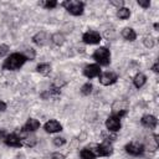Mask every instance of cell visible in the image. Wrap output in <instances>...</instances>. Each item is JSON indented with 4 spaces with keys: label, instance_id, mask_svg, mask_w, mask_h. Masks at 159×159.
<instances>
[{
    "label": "cell",
    "instance_id": "6da1fadb",
    "mask_svg": "<svg viewBox=\"0 0 159 159\" xmlns=\"http://www.w3.org/2000/svg\"><path fill=\"white\" fill-rule=\"evenodd\" d=\"M26 57L20 53V52H14L11 53L10 56L6 57V60L4 61L2 63V70H6V71H16L19 70L20 67L24 66V63L26 62Z\"/></svg>",
    "mask_w": 159,
    "mask_h": 159
},
{
    "label": "cell",
    "instance_id": "7a4b0ae2",
    "mask_svg": "<svg viewBox=\"0 0 159 159\" xmlns=\"http://www.w3.org/2000/svg\"><path fill=\"white\" fill-rule=\"evenodd\" d=\"M61 5L73 16H80L83 14L84 10V2L78 1V0H66L61 2Z\"/></svg>",
    "mask_w": 159,
    "mask_h": 159
},
{
    "label": "cell",
    "instance_id": "3957f363",
    "mask_svg": "<svg viewBox=\"0 0 159 159\" xmlns=\"http://www.w3.org/2000/svg\"><path fill=\"white\" fill-rule=\"evenodd\" d=\"M92 57L98 63V66L99 65L101 66H108L111 63V52H109V50L107 47H103V46L102 47H98L93 52Z\"/></svg>",
    "mask_w": 159,
    "mask_h": 159
},
{
    "label": "cell",
    "instance_id": "277c9868",
    "mask_svg": "<svg viewBox=\"0 0 159 159\" xmlns=\"http://www.w3.org/2000/svg\"><path fill=\"white\" fill-rule=\"evenodd\" d=\"M124 149H125V152H127L128 154H130V155H133V157H139V155H142V154L144 153V150H145V149H144V145L140 144V143H137V142H132V143L125 144Z\"/></svg>",
    "mask_w": 159,
    "mask_h": 159
},
{
    "label": "cell",
    "instance_id": "5b68a950",
    "mask_svg": "<svg viewBox=\"0 0 159 159\" xmlns=\"http://www.w3.org/2000/svg\"><path fill=\"white\" fill-rule=\"evenodd\" d=\"M82 41L87 45H97L101 42V35L97 31L89 30L82 35Z\"/></svg>",
    "mask_w": 159,
    "mask_h": 159
},
{
    "label": "cell",
    "instance_id": "8992f818",
    "mask_svg": "<svg viewBox=\"0 0 159 159\" xmlns=\"http://www.w3.org/2000/svg\"><path fill=\"white\" fill-rule=\"evenodd\" d=\"M113 153V147L109 142H103L99 145H96V155L98 157H109Z\"/></svg>",
    "mask_w": 159,
    "mask_h": 159
},
{
    "label": "cell",
    "instance_id": "52a82bcc",
    "mask_svg": "<svg viewBox=\"0 0 159 159\" xmlns=\"http://www.w3.org/2000/svg\"><path fill=\"white\" fill-rule=\"evenodd\" d=\"M106 128L108 129V132H112V133L118 132L120 129V119L118 117H116L114 114L109 116L106 119Z\"/></svg>",
    "mask_w": 159,
    "mask_h": 159
},
{
    "label": "cell",
    "instance_id": "ba28073f",
    "mask_svg": "<svg viewBox=\"0 0 159 159\" xmlns=\"http://www.w3.org/2000/svg\"><path fill=\"white\" fill-rule=\"evenodd\" d=\"M83 75L87 77V78H94V77H99L101 75V68L97 63H91V65H87L84 66L83 68Z\"/></svg>",
    "mask_w": 159,
    "mask_h": 159
},
{
    "label": "cell",
    "instance_id": "9c48e42d",
    "mask_svg": "<svg viewBox=\"0 0 159 159\" xmlns=\"http://www.w3.org/2000/svg\"><path fill=\"white\" fill-rule=\"evenodd\" d=\"M117 80H118L117 73L111 72V71H108V72H104V73H101V75H99V82H101L103 86H111V84L116 83V82H117Z\"/></svg>",
    "mask_w": 159,
    "mask_h": 159
},
{
    "label": "cell",
    "instance_id": "30bf717a",
    "mask_svg": "<svg viewBox=\"0 0 159 159\" xmlns=\"http://www.w3.org/2000/svg\"><path fill=\"white\" fill-rule=\"evenodd\" d=\"M43 129H45V132L52 134V133H58V132H61V130H62V125H61V123L57 122L56 119H51V120H48V122L45 123Z\"/></svg>",
    "mask_w": 159,
    "mask_h": 159
},
{
    "label": "cell",
    "instance_id": "8fae6325",
    "mask_svg": "<svg viewBox=\"0 0 159 159\" xmlns=\"http://www.w3.org/2000/svg\"><path fill=\"white\" fill-rule=\"evenodd\" d=\"M4 143L9 147H14V148H20L22 145V142L20 139V137L15 133H11V134H7L6 138L4 139Z\"/></svg>",
    "mask_w": 159,
    "mask_h": 159
},
{
    "label": "cell",
    "instance_id": "7c38bea8",
    "mask_svg": "<svg viewBox=\"0 0 159 159\" xmlns=\"http://www.w3.org/2000/svg\"><path fill=\"white\" fill-rule=\"evenodd\" d=\"M140 123H142V125H144L145 128L154 129V128L157 127V124H158V119H157L154 116H152V114H145V116L142 117Z\"/></svg>",
    "mask_w": 159,
    "mask_h": 159
},
{
    "label": "cell",
    "instance_id": "4fadbf2b",
    "mask_svg": "<svg viewBox=\"0 0 159 159\" xmlns=\"http://www.w3.org/2000/svg\"><path fill=\"white\" fill-rule=\"evenodd\" d=\"M39 128H40V122L35 118H29L21 129L24 132H36Z\"/></svg>",
    "mask_w": 159,
    "mask_h": 159
},
{
    "label": "cell",
    "instance_id": "5bb4252c",
    "mask_svg": "<svg viewBox=\"0 0 159 159\" xmlns=\"http://www.w3.org/2000/svg\"><path fill=\"white\" fill-rule=\"evenodd\" d=\"M32 41H34V43L37 45V46H43V45L47 42V35H46V32H43V31L37 32V34L32 37Z\"/></svg>",
    "mask_w": 159,
    "mask_h": 159
},
{
    "label": "cell",
    "instance_id": "9a60e30c",
    "mask_svg": "<svg viewBox=\"0 0 159 159\" xmlns=\"http://www.w3.org/2000/svg\"><path fill=\"white\" fill-rule=\"evenodd\" d=\"M122 37L127 41H134L137 39V34L132 27H124L122 30Z\"/></svg>",
    "mask_w": 159,
    "mask_h": 159
},
{
    "label": "cell",
    "instance_id": "2e32d148",
    "mask_svg": "<svg viewBox=\"0 0 159 159\" xmlns=\"http://www.w3.org/2000/svg\"><path fill=\"white\" fill-rule=\"evenodd\" d=\"M145 82H147V76L144 75V73H137L134 77H133V84L137 87V88H140V87H143L144 84H145Z\"/></svg>",
    "mask_w": 159,
    "mask_h": 159
},
{
    "label": "cell",
    "instance_id": "e0dca14e",
    "mask_svg": "<svg viewBox=\"0 0 159 159\" xmlns=\"http://www.w3.org/2000/svg\"><path fill=\"white\" fill-rule=\"evenodd\" d=\"M36 71L42 76H48L51 72V66L48 63H40L36 66Z\"/></svg>",
    "mask_w": 159,
    "mask_h": 159
},
{
    "label": "cell",
    "instance_id": "ac0fdd59",
    "mask_svg": "<svg viewBox=\"0 0 159 159\" xmlns=\"http://www.w3.org/2000/svg\"><path fill=\"white\" fill-rule=\"evenodd\" d=\"M80 155H81V159H96V153L89 148H83Z\"/></svg>",
    "mask_w": 159,
    "mask_h": 159
},
{
    "label": "cell",
    "instance_id": "d6986e66",
    "mask_svg": "<svg viewBox=\"0 0 159 159\" xmlns=\"http://www.w3.org/2000/svg\"><path fill=\"white\" fill-rule=\"evenodd\" d=\"M117 16L122 20H127L130 16V10L127 9V7H119L118 11H117Z\"/></svg>",
    "mask_w": 159,
    "mask_h": 159
},
{
    "label": "cell",
    "instance_id": "ffe728a7",
    "mask_svg": "<svg viewBox=\"0 0 159 159\" xmlns=\"http://www.w3.org/2000/svg\"><path fill=\"white\" fill-rule=\"evenodd\" d=\"M22 144H25L26 147H34L36 144V138L34 135H24L21 138Z\"/></svg>",
    "mask_w": 159,
    "mask_h": 159
},
{
    "label": "cell",
    "instance_id": "44dd1931",
    "mask_svg": "<svg viewBox=\"0 0 159 159\" xmlns=\"http://www.w3.org/2000/svg\"><path fill=\"white\" fill-rule=\"evenodd\" d=\"M51 41H52L55 45L61 46V45H63V42H65V36H63L62 34H60V32L53 34L52 37H51Z\"/></svg>",
    "mask_w": 159,
    "mask_h": 159
},
{
    "label": "cell",
    "instance_id": "7402d4cb",
    "mask_svg": "<svg viewBox=\"0 0 159 159\" xmlns=\"http://www.w3.org/2000/svg\"><path fill=\"white\" fill-rule=\"evenodd\" d=\"M40 4V6H42V7H45V9H55L58 4H57V1H55V0H46V1H40L39 2Z\"/></svg>",
    "mask_w": 159,
    "mask_h": 159
},
{
    "label": "cell",
    "instance_id": "603a6c76",
    "mask_svg": "<svg viewBox=\"0 0 159 159\" xmlns=\"http://www.w3.org/2000/svg\"><path fill=\"white\" fill-rule=\"evenodd\" d=\"M92 88H93V86H92L89 82H87V83H84V84L81 87V93H82L83 96H88V94L92 93Z\"/></svg>",
    "mask_w": 159,
    "mask_h": 159
},
{
    "label": "cell",
    "instance_id": "cb8c5ba5",
    "mask_svg": "<svg viewBox=\"0 0 159 159\" xmlns=\"http://www.w3.org/2000/svg\"><path fill=\"white\" fill-rule=\"evenodd\" d=\"M22 55L26 57V60L32 61V60L35 58V56H36V52H35V50H34V48H26V50L22 52Z\"/></svg>",
    "mask_w": 159,
    "mask_h": 159
},
{
    "label": "cell",
    "instance_id": "d4e9b609",
    "mask_svg": "<svg viewBox=\"0 0 159 159\" xmlns=\"http://www.w3.org/2000/svg\"><path fill=\"white\" fill-rule=\"evenodd\" d=\"M143 43H144V46L145 47H149V48H152L153 46H154V39L153 37H149V36H147V37H144V40H143Z\"/></svg>",
    "mask_w": 159,
    "mask_h": 159
},
{
    "label": "cell",
    "instance_id": "484cf974",
    "mask_svg": "<svg viewBox=\"0 0 159 159\" xmlns=\"http://www.w3.org/2000/svg\"><path fill=\"white\" fill-rule=\"evenodd\" d=\"M52 142H53V144H55L56 147H62L63 144H66V139L62 138V137H55Z\"/></svg>",
    "mask_w": 159,
    "mask_h": 159
},
{
    "label": "cell",
    "instance_id": "4316f807",
    "mask_svg": "<svg viewBox=\"0 0 159 159\" xmlns=\"http://www.w3.org/2000/svg\"><path fill=\"white\" fill-rule=\"evenodd\" d=\"M138 5L142 6L143 9H148L150 6V1L149 0H138Z\"/></svg>",
    "mask_w": 159,
    "mask_h": 159
},
{
    "label": "cell",
    "instance_id": "83f0119b",
    "mask_svg": "<svg viewBox=\"0 0 159 159\" xmlns=\"http://www.w3.org/2000/svg\"><path fill=\"white\" fill-rule=\"evenodd\" d=\"M9 52V46L7 45H0V57L5 56Z\"/></svg>",
    "mask_w": 159,
    "mask_h": 159
},
{
    "label": "cell",
    "instance_id": "f1b7e54d",
    "mask_svg": "<svg viewBox=\"0 0 159 159\" xmlns=\"http://www.w3.org/2000/svg\"><path fill=\"white\" fill-rule=\"evenodd\" d=\"M152 70H153V72L159 73V62H158V61H155V63L152 66Z\"/></svg>",
    "mask_w": 159,
    "mask_h": 159
},
{
    "label": "cell",
    "instance_id": "f546056e",
    "mask_svg": "<svg viewBox=\"0 0 159 159\" xmlns=\"http://www.w3.org/2000/svg\"><path fill=\"white\" fill-rule=\"evenodd\" d=\"M111 4H112V5H114V6H118V9H119V7H122V5H123L124 2H123L122 0H120V1H116V0H112V1H111Z\"/></svg>",
    "mask_w": 159,
    "mask_h": 159
},
{
    "label": "cell",
    "instance_id": "4dcf8cb0",
    "mask_svg": "<svg viewBox=\"0 0 159 159\" xmlns=\"http://www.w3.org/2000/svg\"><path fill=\"white\" fill-rule=\"evenodd\" d=\"M6 132L4 130V129H0V140H4L5 138H6Z\"/></svg>",
    "mask_w": 159,
    "mask_h": 159
},
{
    "label": "cell",
    "instance_id": "1f68e13d",
    "mask_svg": "<svg viewBox=\"0 0 159 159\" xmlns=\"http://www.w3.org/2000/svg\"><path fill=\"white\" fill-rule=\"evenodd\" d=\"M5 109H6V103L2 102V101H0V112H4Z\"/></svg>",
    "mask_w": 159,
    "mask_h": 159
},
{
    "label": "cell",
    "instance_id": "d6a6232c",
    "mask_svg": "<svg viewBox=\"0 0 159 159\" xmlns=\"http://www.w3.org/2000/svg\"><path fill=\"white\" fill-rule=\"evenodd\" d=\"M154 29L158 31V29H159V25H158V22H155V24H154Z\"/></svg>",
    "mask_w": 159,
    "mask_h": 159
},
{
    "label": "cell",
    "instance_id": "836d02e7",
    "mask_svg": "<svg viewBox=\"0 0 159 159\" xmlns=\"http://www.w3.org/2000/svg\"><path fill=\"white\" fill-rule=\"evenodd\" d=\"M53 159H56V158H53Z\"/></svg>",
    "mask_w": 159,
    "mask_h": 159
}]
</instances>
